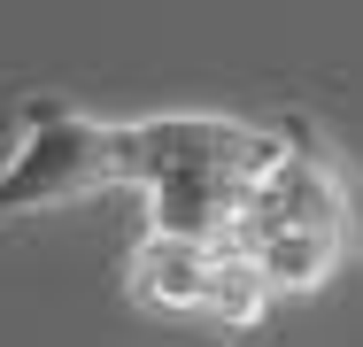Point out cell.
Masks as SVG:
<instances>
[{
	"instance_id": "cell-2",
	"label": "cell",
	"mask_w": 363,
	"mask_h": 347,
	"mask_svg": "<svg viewBox=\"0 0 363 347\" xmlns=\"http://www.w3.org/2000/svg\"><path fill=\"white\" fill-rule=\"evenodd\" d=\"M108 186H132V132L62 93H31L16 108V147L0 154V232Z\"/></svg>"
},
{
	"instance_id": "cell-6",
	"label": "cell",
	"mask_w": 363,
	"mask_h": 347,
	"mask_svg": "<svg viewBox=\"0 0 363 347\" xmlns=\"http://www.w3.org/2000/svg\"><path fill=\"white\" fill-rule=\"evenodd\" d=\"M271 301H279V293L263 285V271H255L240 247H224V263H217V293H209V317H201V324H217V332H255Z\"/></svg>"
},
{
	"instance_id": "cell-1",
	"label": "cell",
	"mask_w": 363,
	"mask_h": 347,
	"mask_svg": "<svg viewBox=\"0 0 363 347\" xmlns=\"http://www.w3.org/2000/svg\"><path fill=\"white\" fill-rule=\"evenodd\" d=\"M132 193H147V232L232 247L240 208L286 154V132L240 116H132Z\"/></svg>"
},
{
	"instance_id": "cell-3",
	"label": "cell",
	"mask_w": 363,
	"mask_h": 347,
	"mask_svg": "<svg viewBox=\"0 0 363 347\" xmlns=\"http://www.w3.org/2000/svg\"><path fill=\"white\" fill-rule=\"evenodd\" d=\"M286 154L271 162V178L255 186V201L240 208V239H263V232H356V193H348V170L309 124H279Z\"/></svg>"
},
{
	"instance_id": "cell-5",
	"label": "cell",
	"mask_w": 363,
	"mask_h": 347,
	"mask_svg": "<svg viewBox=\"0 0 363 347\" xmlns=\"http://www.w3.org/2000/svg\"><path fill=\"white\" fill-rule=\"evenodd\" d=\"M348 247H356V232H263V239H240V255L263 271L271 293H317L348 263Z\"/></svg>"
},
{
	"instance_id": "cell-4",
	"label": "cell",
	"mask_w": 363,
	"mask_h": 347,
	"mask_svg": "<svg viewBox=\"0 0 363 347\" xmlns=\"http://www.w3.org/2000/svg\"><path fill=\"white\" fill-rule=\"evenodd\" d=\"M217 263L224 247L201 239H170V232H140L132 255H124V293L155 309V317H209V293H217Z\"/></svg>"
}]
</instances>
